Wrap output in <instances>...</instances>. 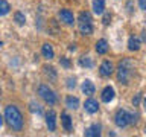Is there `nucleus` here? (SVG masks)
<instances>
[{
  "instance_id": "nucleus-34",
  "label": "nucleus",
  "mask_w": 146,
  "mask_h": 137,
  "mask_svg": "<svg viewBox=\"0 0 146 137\" xmlns=\"http://www.w3.org/2000/svg\"><path fill=\"white\" fill-rule=\"evenodd\" d=\"M2 125H3V116L0 114V128H2Z\"/></svg>"
},
{
  "instance_id": "nucleus-10",
  "label": "nucleus",
  "mask_w": 146,
  "mask_h": 137,
  "mask_svg": "<svg viewBox=\"0 0 146 137\" xmlns=\"http://www.w3.org/2000/svg\"><path fill=\"white\" fill-rule=\"evenodd\" d=\"M100 131H102V125L100 123H93L91 126L87 128L84 134L87 137H98V136H100Z\"/></svg>"
},
{
  "instance_id": "nucleus-11",
  "label": "nucleus",
  "mask_w": 146,
  "mask_h": 137,
  "mask_svg": "<svg viewBox=\"0 0 146 137\" xmlns=\"http://www.w3.org/2000/svg\"><path fill=\"white\" fill-rule=\"evenodd\" d=\"M141 47V41L139 37H129V40H128V50H131V52H139Z\"/></svg>"
},
{
  "instance_id": "nucleus-4",
  "label": "nucleus",
  "mask_w": 146,
  "mask_h": 137,
  "mask_svg": "<svg viewBox=\"0 0 146 137\" xmlns=\"http://www.w3.org/2000/svg\"><path fill=\"white\" fill-rule=\"evenodd\" d=\"M114 123L119 128H126L128 125H131V113L126 110H117L114 114Z\"/></svg>"
},
{
  "instance_id": "nucleus-15",
  "label": "nucleus",
  "mask_w": 146,
  "mask_h": 137,
  "mask_svg": "<svg viewBox=\"0 0 146 137\" xmlns=\"http://www.w3.org/2000/svg\"><path fill=\"white\" fill-rule=\"evenodd\" d=\"M93 12L102 15L105 12V0H93Z\"/></svg>"
},
{
  "instance_id": "nucleus-17",
  "label": "nucleus",
  "mask_w": 146,
  "mask_h": 137,
  "mask_svg": "<svg viewBox=\"0 0 146 137\" xmlns=\"http://www.w3.org/2000/svg\"><path fill=\"white\" fill-rule=\"evenodd\" d=\"M61 123H62V128L67 132L72 131V117L67 113H61Z\"/></svg>"
},
{
  "instance_id": "nucleus-5",
  "label": "nucleus",
  "mask_w": 146,
  "mask_h": 137,
  "mask_svg": "<svg viewBox=\"0 0 146 137\" xmlns=\"http://www.w3.org/2000/svg\"><path fill=\"white\" fill-rule=\"evenodd\" d=\"M99 73H100V76H104V78L113 76V73H114V64L110 61V59L102 61V63H100V66H99Z\"/></svg>"
},
{
  "instance_id": "nucleus-36",
  "label": "nucleus",
  "mask_w": 146,
  "mask_h": 137,
  "mask_svg": "<svg viewBox=\"0 0 146 137\" xmlns=\"http://www.w3.org/2000/svg\"><path fill=\"white\" fill-rule=\"evenodd\" d=\"M145 134H146V125H145Z\"/></svg>"
},
{
  "instance_id": "nucleus-26",
  "label": "nucleus",
  "mask_w": 146,
  "mask_h": 137,
  "mask_svg": "<svg viewBox=\"0 0 146 137\" xmlns=\"http://www.w3.org/2000/svg\"><path fill=\"white\" fill-rule=\"evenodd\" d=\"M59 64H61L62 67H66V68H70V67H72V63L68 61V58H66V57H61V58H59Z\"/></svg>"
},
{
  "instance_id": "nucleus-20",
  "label": "nucleus",
  "mask_w": 146,
  "mask_h": 137,
  "mask_svg": "<svg viewBox=\"0 0 146 137\" xmlns=\"http://www.w3.org/2000/svg\"><path fill=\"white\" fill-rule=\"evenodd\" d=\"M11 11V5H9L6 0H0V17L6 15Z\"/></svg>"
},
{
  "instance_id": "nucleus-32",
  "label": "nucleus",
  "mask_w": 146,
  "mask_h": 137,
  "mask_svg": "<svg viewBox=\"0 0 146 137\" xmlns=\"http://www.w3.org/2000/svg\"><path fill=\"white\" fill-rule=\"evenodd\" d=\"M140 41H141V43H146V31L141 32V38H140Z\"/></svg>"
},
{
  "instance_id": "nucleus-12",
  "label": "nucleus",
  "mask_w": 146,
  "mask_h": 137,
  "mask_svg": "<svg viewBox=\"0 0 146 137\" xmlns=\"http://www.w3.org/2000/svg\"><path fill=\"white\" fill-rule=\"evenodd\" d=\"M81 90H82V93L87 94V96H93L94 91H96V87H94V84L90 79H85L84 82H82V85H81Z\"/></svg>"
},
{
  "instance_id": "nucleus-2",
  "label": "nucleus",
  "mask_w": 146,
  "mask_h": 137,
  "mask_svg": "<svg viewBox=\"0 0 146 137\" xmlns=\"http://www.w3.org/2000/svg\"><path fill=\"white\" fill-rule=\"evenodd\" d=\"M117 82H120L123 85H128L131 81L132 75H134V61L131 58H123L117 66Z\"/></svg>"
},
{
  "instance_id": "nucleus-9",
  "label": "nucleus",
  "mask_w": 146,
  "mask_h": 137,
  "mask_svg": "<svg viewBox=\"0 0 146 137\" xmlns=\"http://www.w3.org/2000/svg\"><path fill=\"white\" fill-rule=\"evenodd\" d=\"M84 108H85L87 113L94 114V113L99 111V102H98L96 99H93V98H88V99L84 102Z\"/></svg>"
},
{
  "instance_id": "nucleus-14",
  "label": "nucleus",
  "mask_w": 146,
  "mask_h": 137,
  "mask_svg": "<svg viewBox=\"0 0 146 137\" xmlns=\"http://www.w3.org/2000/svg\"><path fill=\"white\" fill-rule=\"evenodd\" d=\"M94 49H96V52H98L99 55H105V53L108 52V41L105 40V38L98 40V41H96Z\"/></svg>"
},
{
  "instance_id": "nucleus-33",
  "label": "nucleus",
  "mask_w": 146,
  "mask_h": 137,
  "mask_svg": "<svg viewBox=\"0 0 146 137\" xmlns=\"http://www.w3.org/2000/svg\"><path fill=\"white\" fill-rule=\"evenodd\" d=\"M68 50H72V52H73V50H76V46H75V44H70V47H68Z\"/></svg>"
},
{
  "instance_id": "nucleus-24",
  "label": "nucleus",
  "mask_w": 146,
  "mask_h": 137,
  "mask_svg": "<svg viewBox=\"0 0 146 137\" xmlns=\"http://www.w3.org/2000/svg\"><path fill=\"white\" fill-rule=\"evenodd\" d=\"M29 108H31V111H32V113L43 114V108H41V105H40V104H36V102H31V104H29Z\"/></svg>"
},
{
  "instance_id": "nucleus-18",
  "label": "nucleus",
  "mask_w": 146,
  "mask_h": 137,
  "mask_svg": "<svg viewBox=\"0 0 146 137\" xmlns=\"http://www.w3.org/2000/svg\"><path fill=\"white\" fill-rule=\"evenodd\" d=\"M79 32L82 35H91L93 34V25L91 23H79Z\"/></svg>"
},
{
  "instance_id": "nucleus-8",
  "label": "nucleus",
  "mask_w": 146,
  "mask_h": 137,
  "mask_svg": "<svg viewBox=\"0 0 146 137\" xmlns=\"http://www.w3.org/2000/svg\"><path fill=\"white\" fill-rule=\"evenodd\" d=\"M114 96H116V90H114L111 85H107V87L102 90V93H100V99H102V102L110 104V102L114 99Z\"/></svg>"
},
{
  "instance_id": "nucleus-7",
  "label": "nucleus",
  "mask_w": 146,
  "mask_h": 137,
  "mask_svg": "<svg viewBox=\"0 0 146 137\" xmlns=\"http://www.w3.org/2000/svg\"><path fill=\"white\" fill-rule=\"evenodd\" d=\"M46 125H47L49 131H56V113H55V110H49L46 113Z\"/></svg>"
},
{
  "instance_id": "nucleus-25",
  "label": "nucleus",
  "mask_w": 146,
  "mask_h": 137,
  "mask_svg": "<svg viewBox=\"0 0 146 137\" xmlns=\"http://www.w3.org/2000/svg\"><path fill=\"white\" fill-rule=\"evenodd\" d=\"M66 85H67L68 90H73L76 87V78L75 76H73V78H67V84Z\"/></svg>"
},
{
  "instance_id": "nucleus-13",
  "label": "nucleus",
  "mask_w": 146,
  "mask_h": 137,
  "mask_svg": "<svg viewBox=\"0 0 146 137\" xmlns=\"http://www.w3.org/2000/svg\"><path fill=\"white\" fill-rule=\"evenodd\" d=\"M41 53H43V57L46 58V59H53V57H55V50H53V47H52V44H49V43H44L43 46H41Z\"/></svg>"
},
{
  "instance_id": "nucleus-19",
  "label": "nucleus",
  "mask_w": 146,
  "mask_h": 137,
  "mask_svg": "<svg viewBox=\"0 0 146 137\" xmlns=\"http://www.w3.org/2000/svg\"><path fill=\"white\" fill-rule=\"evenodd\" d=\"M14 21H15L18 26H25V25H26V17H25V14L20 12V11H17L15 14H14Z\"/></svg>"
},
{
  "instance_id": "nucleus-23",
  "label": "nucleus",
  "mask_w": 146,
  "mask_h": 137,
  "mask_svg": "<svg viewBox=\"0 0 146 137\" xmlns=\"http://www.w3.org/2000/svg\"><path fill=\"white\" fill-rule=\"evenodd\" d=\"M79 23H91V14L87 11H82L79 14Z\"/></svg>"
},
{
  "instance_id": "nucleus-3",
  "label": "nucleus",
  "mask_w": 146,
  "mask_h": 137,
  "mask_svg": "<svg viewBox=\"0 0 146 137\" xmlns=\"http://www.w3.org/2000/svg\"><path fill=\"white\" fill-rule=\"evenodd\" d=\"M38 96H40V98L43 99L47 105H50V107L58 102L56 93H55V91L50 88L49 85H46V84H41V85L38 87Z\"/></svg>"
},
{
  "instance_id": "nucleus-16",
  "label": "nucleus",
  "mask_w": 146,
  "mask_h": 137,
  "mask_svg": "<svg viewBox=\"0 0 146 137\" xmlns=\"http://www.w3.org/2000/svg\"><path fill=\"white\" fill-rule=\"evenodd\" d=\"M66 107L70 110H78L79 108V99L76 96H67L66 98Z\"/></svg>"
},
{
  "instance_id": "nucleus-30",
  "label": "nucleus",
  "mask_w": 146,
  "mask_h": 137,
  "mask_svg": "<svg viewBox=\"0 0 146 137\" xmlns=\"http://www.w3.org/2000/svg\"><path fill=\"white\" fill-rule=\"evenodd\" d=\"M139 6L141 11H146V0H139Z\"/></svg>"
},
{
  "instance_id": "nucleus-29",
  "label": "nucleus",
  "mask_w": 146,
  "mask_h": 137,
  "mask_svg": "<svg viewBox=\"0 0 146 137\" xmlns=\"http://www.w3.org/2000/svg\"><path fill=\"white\" fill-rule=\"evenodd\" d=\"M137 120H139V114H137V113H131V123H132V125H135Z\"/></svg>"
},
{
  "instance_id": "nucleus-31",
  "label": "nucleus",
  "mask_w": 146,
  "mask_h": 137,
  "mask_svg": "<svg viewBox=\"0 0 146 137\" xmlns=\"http://www.w3.org/2000/svg\"><path fill=\"white\" fill-rule=\"evenodd\" d=\"M132 5H134L132 0H129V2L126 3V9H128V12H129V14H132Z\"/></svg>"
},
{
  "instance_id": "nucleus-27",
  "label": "nucleus",
  "mask_w": 146,
  "mask_h": 137,
  "mask_svg": "<svg viewBox=\"0 0 146 137\" xmlns=\"http://www.w3.org/2000/svg\"><path fill=\"white\" fill-rule=\"evenodd\" d=\"M102 23L105 26H108L110 23H111V14L110 12H104V18H102Z\"/></svg>"
},
{
  "instance_id": "nucleus-6",
  "label": "nucleus",
  "mask_w": 146,
  "mask_h": 137,
  "mask_svg": "<svg viewBox=\"0 0 146 137\" xmlns=\"http://www.w3.org/2000/svg\"><path fill=\"white\" fill-rule=\"evenodd\" d=\"M58 17H59V20H61L64 25H67V26L75 25V17H73V12L70 11V9H59Z\"/></svg>"
},
{
  "instance_id": "nucleus-1",
  "label": "nucleus",
  "mask_w": 146,
  "mask_h": 137,
  "mask_svg": "<svg viewBox=\"0 0 146 137\" xmlns=\"http://www.w3.org/2000/svg\"><path fill=\"white\" fill-rule=\"evenodd\" d=\"M5 120H6L8 126L15 132H20L23 130V126H25L23 114L15 105H8V107L5 108Z\"/></svg>"
},
{
  "instance_id": "nucleus-21",
  "label": "nucleus",
  "mask_w": 146,
  "mask_h": 137,
  "mask_svg": "<svg viewBox=\"0 0 146 137\" xmlns=\"http://www.w3.org/2000/svg\"><path fill=\"white\" fill-rule=\"evenodd\" d=\"M43 70H44V75L47 76V78L50 76V79H52V81L56 79V72H55V68L52 66H44Z\"/></svg>"
},
{
  "instance_id": "nucleus-22",
  "label": "nucleus",
  "mask_w": 146,
  "mask_h": 137,
  "mask_svg": "<svg viewBox=\"0 0 146 137\" xmlns=\"http://www.w3.org/2000/svg\"><path fill=\"white\" fill-rule=\"evenodd\" d=\"M79 66L85 67V68H91L93 67V61H91V58H88V57H82V58H79Z\"/></svg>"
},
{
  "instance_id": "nucleus-35",
  "label": "nucleus",
  "mask_w": 146,
  "mask_h": 137,
  "mask_svg": "<svg viewBox=\"0 0 146 137\" xmlns=\"http://www.w3.org/2000/svg\"><path fill=\"white\" fill-rule=\"evenodd\" d=\"M143 110H145V111H146V98L143 99Z\"/></svg>"
},
{
  "instance_id": "nucleus-28",
  "label": "nucleus",
  "mask_w": 146,
  "mask_h": 137,
  "mask_svg": "<svg viewBox=\"0 0 146 137\" xmlns=\"http://www.w3.org/2000/svg\"><path fill=\"white\" fill-rule=\"evenodd\" d=\"M140 102H141V93H137L134 98H132V105H134V107H139Z\"/></svg>"
}]
</instances>
